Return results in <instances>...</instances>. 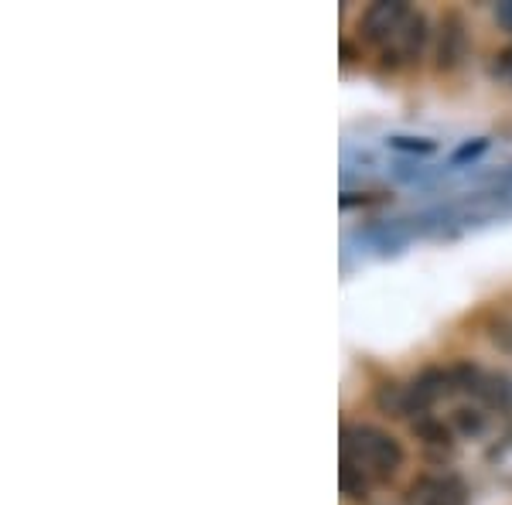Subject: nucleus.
Instances as JSON below:
<instances>
[{
	"label": "nucleus",
	"instance_id": "nucleus-1",
	"mask_svg": "<svg viewBox=\"0 0 512 505\" xmlns=\"http://www.w3.org/2000/svg\"><path fill=\"white\" fill-rule=\"evenodd\" d=\"M403 465V447L390 434L366 424H352L342 430V488L349 495H366L373 482L396 475Z\"/></svg>",
	"mask_w": 512,
	"mask_h": 505
},
{
	"label": "nucleus",
	"instance_id": "nucleus-2",
	"mask_svg": "<svg viewBox=\"0 0 512 505\" xmlns=\"http://www.w3.org/2000/svg\"><path fill=\"white\" fill-rule=\"evenodd\" d=\"M468 59V31L461 14H444L441 31H437V69L451 72Z\"/></svg>",
	"mask_w": 512,
	"mask_h": 505
},
{
	"label": "nucleus",
	"instance_id": "nucleus-3",
	"mask_svg": "<svg viewBox=\"0 0 512 505\" xmlns=\"http://www.w3.org/2000/svg\"><path fill=\"white\" fill-rule=\"evenodd\" d=\"M410 14L407 4H400V0H383V4H373L366 14H362L359 21V31L366 41H376V45H386L390 35L396 28H400V21Z\"/></svg>",
	"mask_w": 512,
	"mask_h": 505
},
{
	"label": "nucleus",
	"instance_id": "nucleus-4",
	"mask_svg": "<svg viewBox=\"0 0 512 505\" xmlns=\"http://www.w3.org/2000/svg\"><path fill=\"white\" fill-rule=\"evenodd\" d=\"M451 389H454V372H441V369L420 372L414 383L407 386V393H410V413H424L434 400L448 396Z\"/></svg>",
	"mask_w": 512,
	"mask_h": 505
},
{
	"label": "nucleus",
	"instance_id": "nucleus-5",
	"mask_svg": "<svg viewBox=\"0 0 512 505\" xmlns=\"http://www.w3.org/2000/svg\"><path fill=\"white\" fill-rule=\"evenodd\" d=\"M424 38H427V21L410 11L407 18L400 21V28L390 35V41H386V59H390V55L396 62L414 59V55L420 52V45H424Z\"/></svg>",
	"mask_w": 512,
	"mask_h": 505
},
{
	"label": "nucleus",
	"instance_id": "nucleus-6",
	"mask_svg": "<svg viewBox=\"0 0 512 505\" xmlns=\"http://www.w3.org/2000/svg\"><path fill=\"white\" fill-rule=\"evenodd\" d=\"M410 505H465V485L458 478H424L410 488Z\"/></svg>",
	"mask_w": 512,
	"mask_h": 505
},
{
	"label": "nucleus",
	"instance_id": "nucleus-7",
	"mask_svg": "<svg viewBox=\"0 0 512 505\" xmlns=\"http://www.w3.org/2000/svg\"><path fill=\"white\" fill-rule=\"evenodd\" d=\"M376 407L393 417H410V393L400 383H383L376 389Z\"/></svg>",
	"mask_w": 512,
	"mask_h": 505
},
{
	"label": "nucleus",
	"instance_id": "nucleus-8",
	"mask_svg": "<svg viewBox=\"0 0 512 505\" xmlns=\"http://www.w3.org/2000/svg\"><path fill=\"white\" fill-rule=\"evenodd\" d=\"M489 407H499V410H509L512 407V383L509 376H482V383L475 389Z\"/></svg>",
	"mask_w": 512,
	"mask_h": 505
},
{
	"label": "nucleus",
	"instance_id": "nucleus-9",
	"mask_svg": "<svg viewBox=\"0 0 512 505\" xmlns=\"http://www.w3.org/2000/svg\"><path fill=\"white\" fill-rule=\"evenodd\" d=\"M414 434L424 441L427 447H451V430L441 424V420H417L414 424Z\"/></svg>",
	"mask_w": 512,
	"mask_h": 505
},
{
	"label": "nucleus",
	"instance_id": "nucleus-10",
	"mask_svg": "<svg viewBox=\"0 0 512 505\" xmlns=\"http://www.w3.org/2000/svg\"><path fill=\"white\" fill-rule=\"evenodd\" d=\"M492 342L499 345V349L512 352V321L509 318H502V321H495V325H492Z\"/></svg>",
	"mask_w": 512,
	"mask_h": 505
},
{
	"label": "nucleus",
	"instance_id": "nucleus-11",
	"mask_svg": "<svg viewBox=\"0 0 512 505\" xmlns=\"http://www.w3.org/2000/svg\"><path fill=\"white\" fill-rule=\"evenodd\" d=\"M458 427L465 430V434H475V430H482V417H478L475 410H458Z\"/></svg>",
	"mask_w": 512,
	"mask_h": 505
},
{
	"label": "nucleus",
	"instance_id": "nucleus-12",
	"mask_svg": "<svg viewBox=\"0 0 512 505\" xmlns=\"http://www.w3.org/2000/svg\"><path fill=\"white\" fill-rule=\"evenodd\" d=\"M495 76L512 82V48H506V52L499 55V62H495Z\"/></svg>",
	"mask_w": 512,
	"mask_h": 505
},
{
	"label": "nucleus",
	"instance_id": "nucleus-13",
	"mask_svg": "<svg viewBox=\"0 0 512 505\" xmlns=\"http://www.w3.org/2000/svg\"><path fill=\"white\" fill-rule=\"evenodd\" d=\"M393 147H400V151H434V144L427 140V144H414L410 137H396Z\"/></svg>",
	"mask_w": 512,
	"mask_h": 505
},
{
	"label": "nucleus",
	"instance_id": "nucleus-14",
	"mask_svg": "<svg viewBox=\"0 0 512 505\" xmlns=\"http://www.w3.org/2000/svg\"><path fill=\"white\" fill-rule=\"evenodd\" d=\"M495 14H499V24H502V28L512 31V0H506V4H499V11H495Z\"/></svg>",
	"mask_w": 512,
	"mask_h": 505
}]
</instances>
